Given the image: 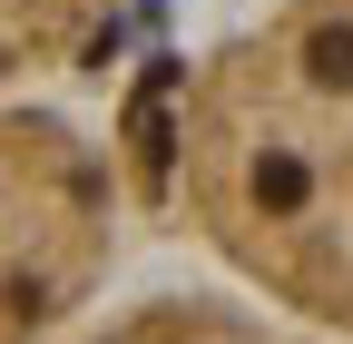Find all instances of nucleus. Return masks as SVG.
Wrapping results in <instances>:
<instances>
[{"label":"nucleus","mask_w":353,"mask_h":344,"mask_svg":"<svg viewBox=\"0 0 353 344\" xmlns=\"http://www.w3.org/2000/svg\"><path fill=\"white\" fill-rule=\"evenodd\" d=\"M304 187H314V178H304V157H255V207H275V217H294V207H304Z\"/></svg>","instance_id":"nucleus-1"}]
</instances>
